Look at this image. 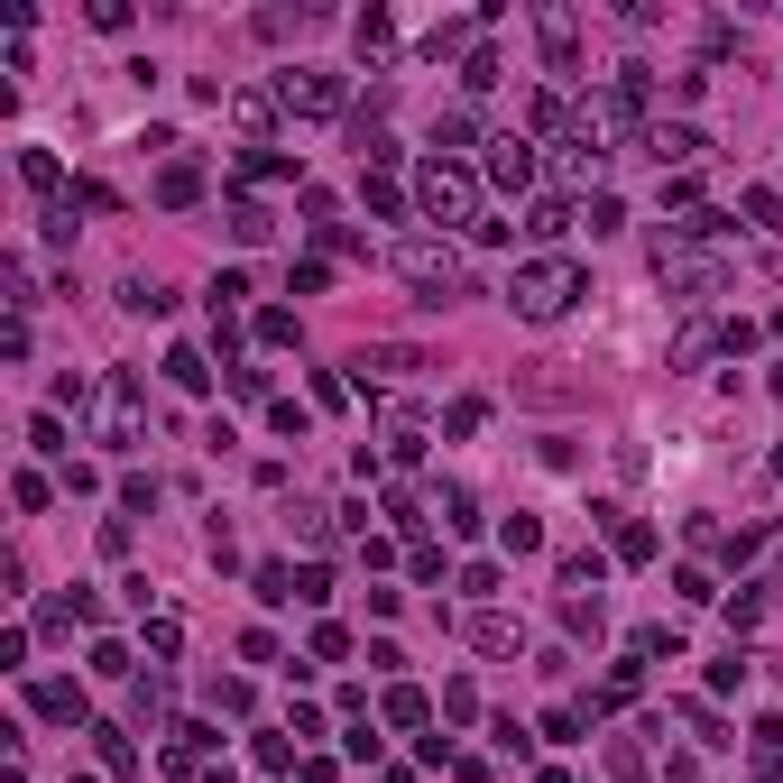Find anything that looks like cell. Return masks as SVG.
Segmentation results:
<instances>
[{"instance_id":"e0dca14e","label":"cell","mask_w":783,"mask_h":783,"mask_svg":"<svg viewBox=\"0 0 783 783\" xmlns=\"http://www.w3.org/2000/svg\"><path fill=\"white\" fill-rule=\"evenodd\" d=\"M203 194V157H167V175H157V203H194Z\"/></svg>"},{"instance_id":"d6a6232c","label":"cell","mask_w":783,"mask_h":783,"mask_svg":"<svg viewBox=\"0 0 783 783\" xmlns=\"http://www.w3.org/2000/svg\"><path fill=\"white\" fill-rule=\"evenodd\" d=\"M120 304H129V313H167V286H157V277H129Z\"/></svg>"},{"instance_id":"ac0fdd59","label":"cell","mask_w":783,"mask_h":783,"mask_svg":"<svg viewBox=\"0 0 783 783\" xmlns=\"http://www.w3.org/2000/svg\"><path fill=\"white\" fill-rule=\"evenodd\" d=\"M387 461H425V425L406 406H387Z\"/></svg>"},{"instance_id":"4fadbf2b","label":"cell","mask_w":783,"mask_h":783,"mask_svg":"<svg viewBox=\"0 0 783 783\" xmlns=\"http://www.w3.org/2000/svg\"><path fill=\"white\" fill-rule=\"evenodd\" d=\"M599 526H609L618 562H655V526H636V516H626V507H599Z\"/></svg>"},{"instance_id":"bcb514c9","label":"cell","mask_w":783,"mask_h":783,"mask_svg":"<svg viewBox=\"0 0 783 783\" xmlns=\"http://www.w3.org/2000/svg\"><path fill=\"white\" fill-rule=\"evenodd\" d=\"M562 626L571 636H599V599H562Z\"/></svg>"},{"instance_id":"277c9868","label":"cell","mask_w":783,"mask_h":783,"mask_svg":"<svg viewBox=\"0 0 783 783\" xmlns=\"http://www.w3.org/2000/svg\"><path fill=\"white\" fill-rule=\"evenodd\" d=\"M415 203H425L442 230H452V222H470V230H480V175H470V167H452V157L415 167Z\"/></svg>"},{"instance_id":"9a60e30c","label":"cell","mask_w":783,"mask_h":783,"mask_svg":"<svg viewBox=\"0 0 783 783\" xmlns=\"http://www.w3.org/2000/svg\"><path fill=\"white\" fill-rule=\"evenodd\" d=\"M562 230H571V194H535V203H526V240H544V249H554Z\"/></svg>"},{"instance_id":"60d3db41","label":"cell","mask_w":783,"mask_h":783,"mask_svg":"<svg viewBox=\"0 0 783 783\" xmlns=\"http://www.w3.org/2000/svg\"><path fill=\"white\" fill-rule=\"evenodd\" d=\"M636 655H683V626H636Z\"/></svg>"},{"instance_id":"f907efd6","label":"cell","mask_w":783,"mask_h":783,"mask_svg":"<svg viewBox=\"0 0 783 783\" xmlns=\"http://www.w3.org/2000/svg\"><path fill=\"white\" fill-rule=\"evenodd\" d=\"M74 783H93V774H74Z\"/></svg>"},{"instance_id":"52a82bcc","label":"cell","mask_w":783,"mask_h":783,"mask_svg":"<svg viewBox=\"0 0 783 783\" xmlns=\"http://www.w3.org/2000/svg\"><path fill=\"white\" fill-rule=\"evenodd\" d=\"M277 101H286V111H304V120H332L351 93H342V74H313L304 65V74H286V84H277Z\"/></svg>"},{"instance_id":"7bdbcfd3","label":"cell","mask_w":783,"mask_h":783,"mask_svg":"<svg viewBox=\"0 0 783 783\" xmlns=\"http://www.w3.org/2000/svg\"><path fill=\"white\" fill-rule=\"evenodd\" d=\"M581 719H590V710H581V700H562V710H554V719H544V738H562V747H571V738H581Z\"/></svg>"},{"instance_id":"4316f807","label":"cell","mask_w":783,"mask_h":783,"mask_svg":"<svg viewBox=\"0 0 783 783\" xmlns=\"http://www.w3.org/2000/svg\"><path fill=\"white\" fill-rule=\"evenodd\" d=\"M268 230H277V222H268V203H230V240H249V249H258Z\"/></svg>"},{"instance_id":"f1b7e54d","label":"cell","mask_w":783,"mask_h":783,"mask_svg":"<svg viewBox=\"0 0 783 783\" xmlns=\"http://www.w3.org/2000/svg\"><path fill=\"white\" fill-rule=\"evenodd\" d=\"M442 526H452V535H470V526H480V498H470V489L452 480V489H442Z\"/></svg>"},{"instance_id":"5bb4252c","label":"cell","mask_w":783,"mask_h":783,"mask_svg":"<svg viewBox=\"0 0 783 783\" xmlns=\"http://www.w3.org/2000/svg\"><path fill=\"white\" fill-rule=\"evenodd\" d=\"M645 157H655V167H691V157H700V129L655 120V129H645Z\"/></svg>"},{"instance_id":"44dd1931","label":"cell","mask_w":783,"mask_h":783,"mask_svg":"<svg viewBox=\"0 0 783 783\" xmlns=\"http://www.w3.org/2000/svg\"><path fill=\"white\" fill-rule=\"evenodd\" d=\"M710 351H719V323H683V342H673V369H700Z\"/></svg>"},{"instance_id":"ba28073f","label":"cell","mask_w":783,"mask_h":783,"mask_svg":"<svg viewBox=\"0 0 783 783\" xmlns=\"http://www.w3.org/2000/svg\"><path fill=\"white\" fill-rule=\"evenodd\" d=\"M599 157H609V148H599V120H571L562 139H554V175H562V185H590Z\"/></svg>"},{"instance_id":"ee69618b","label":"cell","mask_w":783,"mask_h":783,"mask_svg":"<svg viewBox=\"0 0 783 783\" xmlns=\"http://www.w3.org/2000/svg\"><path fill=\"white\" fill-rule=\"evenodd\" d=\"M387 516H397V526L415 535V526H425V498H415V489H387Z\"/></svg>"},{"instance_id":"7a4b0ae2","label":"cell","mask_w":783,"mask_h":783,"mask_svg":"<svg viewBox=\"0 0 783 783\" xmlns=\"http://www.w3.org/2000/svg\"><path fill=\"white\" fill-rule=\"evenodd\" d=\"M581 258H562V249H544V258H526V268L507 277V304L526 313V323H562L571 313V296H581Z\"/></svg>"},{"instance_id":"c3c4849f","label":"cell","mask_w":783,"mask_h":783,"mask_svg":"<svg viewBox=\"0 0 783 783\" xmlns=\"http://www.w3.org/2000/svg\"><path fill=\"white\" fill-rule=\"evenodd\" d=\"M167 719V673H148V691H139V728Z\"/></svg>"},{"instance_id":"30bf717a","label":"cell","mask_w":783,"mask_h":783,"mask_svg":"<svg viewBox=\"0 0 783 783\" xmlns=\"http://www.w3.org/2000/svg\"><path fill=\"white\" fill-rule=\"evenodd\" d=\"M535 37H544V65L554 74H581V19L571 10H535Z\"/></svg>"},{"instance_id":"836d02e7","label":"cell","mask_w":783,"mask_h":783,"mask_svg":"<svg viewBox=\"0 0 783 783\" xmlns=\"http://www.w3.org/2000/svg\"><path fill=\"white\" fill-rule=\"evenodd\" d=\"M489 425V397H452V415H442V433H480Z\"/></svg>"},{"instance_id":"cb8c5ba5","label":"cell","mask_w":783,"mask_h":783,"mask_svg":"<svg viewBox=\"0 0 783 783\" xmlns=\"http://www.w3.org/2000/svg\"><path fill=\"white\" fill-rule=\"evenodd\" d=\"M738 213H747L755 230H783V194H774V185H747V194H738Z\"/></svg>"},{"instance_id":"d4e9b609","label":"cell","mask_w":783,"mask_h":783,"mask_svg":"<svg viewBox=\"0 0 783 783\" xmlns=\"http://www.w3.org/2000/svg\"><path fill=\"white\" fill-rule=\"evenodd\" d=\"M93 747H101V774H129V765H139V747H129V728H93Z\"/></svg>"},{"instance_id":"f546056e","label":"cell","mask_w":783,"mask_h":783,"mask_svg":"<svg viewBox=\"0 0 783 783\" xmlns=\"http://www.w3.org/2000/svg\"><path fill=\"white\" fill-rule=\"evenodd\" d=\"M240 296H249V277L222 268V277H213V323H230V313H240Z\"/></svg>"},{"instance_id":"1f68e13d","label":"cell","mask_w":783,"mask_h":783,"mask_svg":"<svg viewBox=\"0 0 783 783\" xmlns=\"http://www.w3.org/2000/svg\"><path fill=\"white\" fill-rule=\"evenodd\" d=\"M240 175H249V185H277V175H296V157H268V148H249V157H240Z\"/></svg>"},{"instance_id":"681fc988","label":"cell","mask_w":783,"mask_h":783,"mask_svg":"<svg viewBox=\"0 0 783 783\" xmlns=\"http://www.w3.org/2000/svg\"><path fill=\"white\" fill-rule=\"evenodd\" d=\"M203 783H230V774H222V765H213V774H203Z\"/></svg>"},{"instance_id":"3957f363","label":"cell","mask_w":783,"mask_h":783,"mask_svg":"<svg viewBox=\"0 0 783 783\" xmlns=\"http://www.w3.org/2000/svg\"><path fill=\"white\" fill-rule=\"evenodd\" d=\"M93 433L111 442V452H139V442H148V406H139V378H129V369L93 378Z\"/></svg>"},{"instance_id":"ffe728a7","label":"cell","mask_w":783,"mask_h":783,"mask_svg":"<svg viewBox=\"0 0 783 783\" xmlns=\"http://www.w3.org/2000/svg\"><path fill=\"white\" fill-rule=\"evenodd\" d=\"M19 175H29V194H65V167L46 148H19Z\"/></svg>"},{"instance_id":"8fae6325","label":"cell","mask_w":783,"mask_h":783,"mask_svg":"<svg viewBox=\"0 0 783 783\" xmlns=\"http://www.w3.org/2000/svg\"><path fill=\"white\" fill-rule=\"evenodd\" d=\"M213 728H203V719H185V728H167V774H203V765H213Z\"/></svg>"},{"instance_id":"83f0119b","label":"cell","mask_w":783,"mask_h":783,"mask_svg":"<svg viewBox=\"0 0 783 783\" xmlns=\"http://www.w3.org/2000/svg\"><path fill=\"white\" fill-rule=\"evenodd\" d=\"M470 645H480V655H516V626L507 618H470Z\"/></svg>"},{"instance_id":"ab89813d","label":"cell","mask_w":783,"mask_h":783,"mask_svg":"<svg viewBox=\"0 0 783 783\" xmlns=\"http://www.w3.org/2000/svg\"><path fill=\"white\" fill-rule=\"evenodd\" d=\"M683 728H691V738H700V747H728V728H719L710 710H700V700H683Z\"/></svg>"},{"instance_id":"603a6c76","label":"cell","mask_w":783,"mask_h":783,"mask_svg":"<svg viewBox=\"0 0 783 783\" xmlns=\"http://www.w3.org/2000/svg\"><path fill=\"white\" fill-rule=\"evenodd\" d=\"M286 526H296V544H332V507L296 498V507H286Z\"/></svg>"},{"instance_id":"8d00e7d4","label":"cell","mask_w":783,"mask_h":783,"mask_svg":"<svg viewBox=\"0 0 783 783\" xmlns=\"http://www.w3.org/2000/svg\"><path fill=\"white\" fill-rule=\"evenodd\" d=\"M296 599H304V609H323V599H332V571L304 562V571H296Z\"/></svg>"},{"instance_id":"74e56055","label":"cell","mask_w":783,"mask_h":783,"mask_svg":"<svg viewBox=\"0 0 783 783\" xmlns=\"http://www.w3.org/2000/svg\"><path fill=\"white\" fill-rule=\"evenodd\" d=\"M755 618H765V581H747L738 599H728V626H755Z\"/></svg>"},{"instance_id":"2e32d148","label":"cell","mask_w":783,"mask_h":783,"mask_svg":"<svg viewBox=\"0 0 783 783\" xmlns=\"http://www.w3.org/2000/svg\"><path fill=\"white\" fill-rule=\"evenodd\" d=\"M29 700H37V719H56V728H74V719H84V683H37Z\"/></svg>"},{"instance_id":"f6af8a7d","label":"cell","mask_w":783,"mask_h":783,"mask_svg":"<svg viewBox=\"0 0 783 783\" xmlns=\"http://www.w3.org/2000/svg\"><path fill=\"white\" fill-rule=\"evenodd\" d=\"M258 599H296V571H286V562H258Z\"/></svg>"},{"instance_id":"7402d4cb","label":"cell","mask_w":783,"mask_h":783,"mask_svg":"<svg viewBox=\"0 0 783 783\" xmlns=\"http://www.w3.org/2000/svg\"><path fill=\"white\" fill-rule=\"evenodd\" d=\"M425 719H433V700L415 691V683H397V691H387V728H425Z\"/></svg>"},{"instance_id":"7dc6e473","label":"cell","mask_w":783,"mask_h":783,"mask_svg":"<svg viewBox=\"0 0 783 783\" xmlns=\"http://www.w3.org/2000/svg\"><path fill=\"white\" fill-rule=\"evenodd\" d=\"M738 683H747V655H738V645H728V655L710 664V691H738Z\"/></svg>"},{"instance_id":"d590c367","label":"cell","mask_w":783,"mask_h":783,"mask_svg":"<svg viewBox=\"0 0 783 783\" xmlns=\"http://www.w3.org/2000/svg\"><path fill=\"white\" fill-rule=\"evenodd\" d=\"M351 37H360V56H387V37H397V29H387V10H369Z\"/></svg>"},{"instance_id":"5b68a950","label":"cell","mask_w":783,"mask_h":783,"mask_svg":"<svg viewBox=\"0 0 783 783\" xmlns=\"http://www.w3.org/2000/svg\"><path fill=\"white\" fill-rule=\"evenodd\" d=\"M387 268H397L425 304H452V286H461V249H452V240H397V249H387Z\"/></svg>"},{"instance_id":"b9f144b4","label":"cell","mask_w":783,"mask_h":783,"mask_svg":"<svg viewBox=\"0 0 783 783\" xmlns=\"http://www.w3.org/2000/svg\"><path fill=\"white\" fill-rule=\"evenodd\" d=\"M175 645H185V626H175V618H148V655H157V664H167V655H175Z\"/></svg>"},{"instance_id":"f35d334b","label":"cell","mask_w":783,"mask_h":783,"mask_svg":"<svg viewBox=\"0 0 783 783\" xmlns=\"http://www.w3.org/2000/svg\"><path fill=\"white\" fill-rule=\"evenodd\" d=\"M498 544H507V554H535V544H544V526H535V516H507V526H498Z\"/></svg>"},{"instance_id":"8992f818","label":"cell","mask_w":783,"mask_h":783,"mask_svg":"<svg viewBox=\"0 0 783 783\" xmlns=\"http://www.w3.org/2000/svg\"><path fill=\"white\" fill-rule=\"evenodd\" d=\"M645 93H655V74H645V65H618L609 93H599V120H609V129H655V120H645Z\"/></svg>"},{"instance_id":"e575fe53","label":"cell","mask_w":783,"mask_h":783,"mask_svg":"<svg viewBox=\"0 0 783 783\" xmlns=\"http://www.w3.org/2000/svg\"><path fill=\"white\" fill-rule=\"evenodd\" d=\"M213 710L222 719H249V683H240V673H222V683H213Z\"/></svg>"},{"instance_id":"7c38bea8","label":"cell","mask_w":783,"mask_h":783,"mask_svg":"<svg viewBox=\"0 0 783 783\" xmlns=\"http://www.w3.org/2000/svg\"><path fill=\"white\" fill-rule=\"evenodd\" d=\"M351 369H360V387H369V378H415V369H425V351H406V342H369Z\"/></svg>"},{"instance_id":"6da1fadb","label":"cell","mask_w":783,"mask_h":783,"mask_svg":"<svg viewBox=\"0 0 783 783\" xmlns=\"http://www.w3.org/2000/svg\"><path fill=\"white\" fill-rule=\"evenodd\" d=\"M719 230H728L719 213H683V222L655 230V286H664L673 304H710L719 286H728V258L710 249Z\"/></svg>"},{"instance_id":"484cf974","label":"cell","mask_w":783,"mask_h":783,"mask_svg":"<svg viewBox=\"0 0 783 783\" xmlns=\"http://www.w3.org/2000/svg\"><path fill=\"white\" fill-rule=\"evenodd\" d=\"M636 683H645V673H636V664H618V673H609V683H599V691H590V710H626V700H636Z\"/></svg>"},{"instance_id":"d6986e66","label":"cell","mask_w":783,"mask_h":783,"mask_svg":"<svg viewBox=\"0 0 783 783\" xmlns=\"http://www.w3.org/2000/svg\"><path fill=\"white\" fill-rule=\"evenodd\" d=\"M230 120H240L249 139H268V120H277V93H230Z\"/></svg>"},{"instance_id":"4dcf8cb0","label":"cell","mask_w":783,"mask_h":783,"mask_svg":"<svg viewBox=\"0 0 783 783\" xmlns=\"http://www.w3.org/2000/svg\"><path fill=\"white\" fill-rule=\"evenodd\" d=\"M167 378L185 387V397H203V378H213V369H203V351H167Z\"/></svg>"},{"instance_id":"9c48e42d","label":"cell","mask_w":783,"mask_h":783,"mask_svg":"<svg viewBox=\"0 0 783 783\" xmlns=\"http://www.w3.org/2000/svg\"><path fill=\"white\" fill-rule=\"evenodd\" d=\"M489 185H498V194H526L535 185V139H516V129H507V139H489Z\"/></svg>"}]
</instances>
